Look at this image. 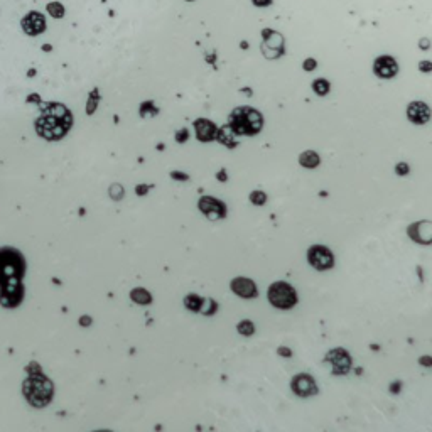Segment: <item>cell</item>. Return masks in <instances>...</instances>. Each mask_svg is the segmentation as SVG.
<instances>
[{"instance_id":"cell-1","label":"cell","mask_w":432,"mask_h":432,"mask_svg":"<svg viewBox=\"0 0 432 432\" xmlns=\"http://www.w3.org/2000/svg\"><path fill=\"white\" fill-rule=\"evenodd\" d=\"M71 125V115L61 105H51L42 118L38 120L39 134L46 139H59L66 134Z\"/></svg>"},{"instance_id":"cell-2","label":"cell","mask_w":432,"mask_h":432,"mask_svg":"<svg viewBox=\"0 0 432 432\" xmlns=\"http://www.w3.org/2000/svg\"><path fill=\"white\" fill-rule=\"evenodd\" d=\"M228 122V127L235 132V135H255L260 132L264 118L255 108L240 107L232 112Z\"/></svg>"},{"instance_id":"cell-3","label":"cell","mask_w":432,"mask_h":432,"mask_svg":"<svg viewBox=\"0 0 432 432\" xmlns=\"http://www.w3.org/2000/svg\"><path fill=\"white\" fill-rule=\"evenodd\" d=\"M267 299L272 304V308L280 309V311H289L296 308L299 302V296L294 289V285H290L289 282L278 280L274 282L267 290Z\"/></svg>"},{"instance_id":"cell-4","label":"cell","mask_w":432,"mask_h":432,"mask_svg":"<svg viewBox=\"0 0 432 432\" xmlns=\"http://www.w3.org/2000/svg\"><path fill=\"white\" fill-rule=\"evenodd\" d=\"M306 257H308L311 267L319 270V272L331 270L334 267V262H336L334 253L331 252V248L326 247V245H311Z\"/></svg>"},{"instance_id":"cell-5","label":"cell","mask_w":432,"mask_h":432,"mask_svg":"<svg viewBox=\"0 0 432 432\" xmlns=\"http://www.w3.org/2000/svg\"><path fill=\"white\" fill-rule=\"evenodd\" d=\"M197 208L209 221H221L227 218V204L213 196H203L197 201Z\"/></svg>"},{"instance_id":"cell-6","label":"cell","mask_w":432,"mask_h":432,"mask_svg":"<svg viewBox=\"0 0 432 432\" xmlns=\"http://www.w3.org/2000/svg\"><path fill=\"white\" fill-rule=\"evenodd\" d=\"M326 361L329 363L331 370L334 375H348L353 368V360L351 354L343 348H334L326 354Z\"/></svg>"},{"instance_id":"cell-7","label":"cell","mask_w":432,"mask_h":432,"mask_svg":"<svg viewBox=\"0 0 432 432\" xmlns=\"http://www.w3.org/2000/svg\"><path fill=\"white\" fill-rule=\"evenodd\" d=\"M290 390L301 398H308L317 395V383L309 373H299L290 380Z\"/></svg>"},{"instance_id":"cell-8","label":"cell","mask_w":432,"mask_h":432,"mask_svg":"<svg viewBox=\"0 0 432 432\" xmlns=\"http://www.w3.org/2000/svg\"><path fill=\"white\" fill-rule=\"evenodd\" d=\"M26 395H29L32 403H36V398H39L38 405H44L51 397V383L44 382L41 377L31 378L29 383L26 382Z\"/></svg>"},{"instance_id":"cell-9","label":"cell","mask_w":432,"mask_h":432,"mask_svg":"<svg viewBox=\"0 0 432 432\" xmlns=\"http://www.w3.org/2000/svg\"><path fill=\"white\" fill-rule=\"evenodd\" d=\"M407 235L412 241L419 245H431L432 243V221L422 220L415 221L407 228Z\"/></svg>"},{"instance_id":"cell-10","label":"cell","mask_w":432,"mask_h":432,"mask_svg":"<svg viewBox=\"0 0 432 432\" xmlns=\"http://www.w3.org/2000/svg\"><path fill=\"white\" fill-rule=\"evenodd\" d=\"M230 289H232V292L235 294V296L241 297V299H255L258 296V287L255 284V280H252V278L248 277H235L232 278V282H230Z\"/></svg>"},{"instance_id":"cell-11","label":"cell","mask_w":432,"mask_h":432,"mask_svg":"<svg viewBox=\"0 0 432 432\" xmlns=\"http://www.w3.org/2000/svg\"><path fill=\"white\" fill-rule=\"evenodd\" d=\"M264 36V42H262V51L267 58H277V56H282L284 52V41H282V36L275 34L274 31H264L262 32Z\"/></svg>"},{"instance_id":"cell-12","label":"cell","mask_w":432,"mask_h":432,"mask_svg":"<svg viewBox=\"0 0 432 432\" xmlns=\"http://www.w3.org/2000/svg\"><path fill=\"white\" fill-rule=\"evenodd\" d=\"M373 71L378 78H392V76L397 75L398 64L390 56H380L373 64Z\"/></svg>"},{"instance_id":"cell-13","label":"cell","mask_w":432,"mask_h":432,"mask_svg":"<svg viewBox=\"0 0 432 432\" xmlns=\"http://www.w3.org/2000/svg\"><path fill=\"white\" fill-rule=\"evenodd\" d=\"M407 117H409L412 123H417V125L427 123L431 118V108L422 102H414L407 108Z\"/></svg>"},{"instance_id":"cell-14","label":"cell","mask_w":432,"mask_h":432,"mask_svg":"<svg viewBox=\"0 0 432 432\" xmlns=\"http://www.w3.org/2000/svg\"><path fill=\"white\" fill-rule=\"evenodd\" d=\"M195 132H196V137L201 140V142H209V140L216 139V125L213 122L206 118H199L195 122Z\"/></svg>"},{"instance_id":"cell-15","label":"cell","mask_w":432,"mask_h":432,"mask_svg":"<svg viewBox=\"0 0 432 432\" xmlns=\"http://www.w3.org/2000/svg\"><path fill=\"white\" fill-rule=\"evenodd\" d=\"M22 27H24V32H27L29 36H36V34H39V32L44 31L46 21H44V17L41 14H38V12H31V14H27V17L22 19Z\"/></svg>"},{"instance_id":"cell-16","label":"cell","mask_w":432,"mask_h":432,"mask_svg":"<svg viewBox=\"0 0 432 432\" xmlns=\"http://www.w3.org/2000/svg\"><path fill=\"white\" fill-rule=\"evenodd\" d=\"M216 140L220 144L227 145L228 149H233L236 145V135L230 127H223L216 132Z\"/></svg>"},{"instance_id":"cell-17","label":"cell","mask_w":432,"mask_h":432,"mask_svg":"<svg viewBox=\"0 0 432 432\" xmlns=\"http://www.w3.org/2000/svg\"><path fill=\"white\" fill-rule=\"evenodd\" d=\"M319 162H321V159H319V156L314 151H306V152H302V154L299 156V164H301L302 167H306V169L317 167Z\"/></svg>"},{"instance_id":"cell-18","label":"cell","mask_w":432,"mask_h":432,"mask_svg":"<svg viewBox=\"0 0 432 432\" xmlns=\"http://www.w3.org/2000/svg\"><path fill=\"white\" fill-rule=\"evenodd\" d=\"M218 311V302L215 299H208V297H203V304H201V309H199V314H203L206 317H211L215 316Z\"/></svg>"},{"instance_id":"cell-19","label":"cell","mask_w":432,"mask_h":432,"mask_svg":"<svg viewBox=\"0 0 432 432\" xmlns=\"http://www.w3.org/2000/svg\"><path fill=\"white\" fill-rule=\"evenodd\" d=\"M130 297H132V301H135L137 304H140V306H147L152 302V296L145 289H134L130 294Z\"/></svg>"},{"instance_id":"cell-20","label":"cell","mask_w":432,"mask_h":432,"mask_svg":"<svg viewBox=\"0 0 432 432\" xmlns=\"http://www.w3.org/2000/svg\"><path fill=\"white\" fill-rule=\"evenodd\" d=\"M201 304H203V297L197 296V294H189V296L184 297V306L186 309L193 311V313H199Z\"/></svg>"},{"instance_id":"cell-21","label":"cell","mask_w":432,"mask_h":432,"mask_svg":"<svg viewBox=\"0 0 432 432\" xmlns=\"http://www.w3.org/2000/svg\"><path fill=\"white\" fill-rule=\"evenodd\" d=\"M236 331L241 336H253V334H255V324H253V321H250V319H241L236 324Z\"/></svg>"},{"instance_id":"cell-22","label":"cell","mask_w":432,"mask_h":432,"mask_svg":"<svg viewBox=\"0 0 432 432\" xmlns=\"http://www.w3.org/2000/svg\"><path fill=\"white\" fill-rule=\"evenodd\" d=\"M248 197H250V203L255 204V206H264L265 203H267V195H265L264 191H258V189L250 193Z\"/></svg>"},{"instance_id":"cell-23","label":"cell","mask_w":432,"mask_h":432,"mask_svg":"<svg viewBox=\"0 0 432 432\" xmlns=\"http://www.w3.org/2000/svg\"><path fill=\"white\" fill-rule=\"evenodd\" d=\"M313 90L316 91L319 96H324L326 93L329 91V83L326 81V79H316V81L313 83Z\"/></svg>"},{"instance_id":"cell-24","label":"cell","mask_w":432,"mask_h":432,"mask_svg":"<svg viewBox=\"0 0 432 432\" xmlns=\"http://www.w3.org/2000/svg\"><path fill=\"white\" fill-rule=\"evenodd\" d=\"M47 12H49L52 17H63L64 9H63V5L59 2H51L49 5H47Z\"/></svg>"},{"instance_id":"cell-25","label":"cell","mask_w":432,"mask_h":432,"mask_svg":"<svg viewBox=\"0 0 432 432\" xmlns=\"http://www.w3.org/2000/svg\"><path fill=\"white\" fill-rule=\"evenodd\" d=\"M395 172H397L398 176H407L410 172V167L407 162H398L397 165H395Z\"/></svg>"},{"instance_id":"cell-26","label":"cell","mask_w":432,"mask_h":432,"mask_svg":"<svg viewBox=\"0 0 432 432\" xmlns=\"http://www.w3.org/2000/svg\"><path fill=\"white\" fill-rule=\"evenodd\" d=\"M277 354L278 356H282V358H285V360H287V358H292V350L289 348V346H278L277 348Z\"/></svg>"},{"instance_id":"cell-27","label":"cell","mask_w":432,"mask_h":432,"mask_svg":"<svg viewBox=\"0 0 432 432\" xmlns=\"http://www.w3.org/2000/svg\"><path fill=\"white\" fill-rule=\"evenodd\" d=\"M110 195H112V197H114V199H120V197L123 196V188H122V186H118V184L112 186Z\"/></svg>"},{"instance_id":"cell-28","label":"cell","mask_w":432,"mask_h":432,"mask_svg":"<svg viewBox=\"0 0 432 432\" xmlns=\"http://www.w3.org/2000/svg\"><path fill=\"white\" fill-rule=\"evenodd\" d=\"M419 365L426 366V368H432V356L431 354H424V356L419 358Z\"/></svg>"},{"instance_id":"cell-29","label":"cell","mask_w":432,"mask_h":432,"mask_svg":"<svg viewBox=\"0 0 432 432\" xmlns=\"http://www.w3.org/2000/svg\"><path fill=\"white\" fill-rule=\"evenodd\" d=\"M176 140L177 142H186V140H188V130H186V128H183V130H179L176 134Z\"/></svg>"},{"instance_id":"cell-30","label":"cell","mask_w":432,"mask_h":432,"mask_svg":"<svg viewBox=\"0 0 432 432\" xmlns=\"http://www.w3.org/2000/svg\"><path fill=\"white\" fill-rule=\"evenodd\" d=\"M171 177L172 179H177V181H188L189 179L188 174H184V172H177V171L171 172Z\"/></svg>"},{"instance_id":"cell-31","label":"cell","mask_w":432,"mask_h":432,"mask_svg":"<svg viewBox=\"0 0 432 432\" xmlns=\"http://www.w3.org/2000/svg\"><path fill=\"white\" fill-rule=\"evenodd\" d=\"M316 66H317V63L314 61V59H306V61H304V70L306 71H313Z\"/></svg>"},{"instance_id":"cell-32","label":"cell","mask_w":432,"mask_h":432,"mask_svg":"<svg viewBox=\"0 0 432 432\" xmlns=\"http://www.w3.org/2000/svg\"><path fill=\"white\" fill-rule=\"evenodd\" d=\"M400 389H402V383L400 382H393L389 387V390L392 392V393H398V392H400Z\"/></svg>"},{"instance_id":"cell-33","label":"cell","mask_w":432,"mask_h":432,"mask_svg":"<svg viewBox=\"0 0 432 432\" xmlns=\"http://www.w3.org/2000/svg\"><path fill=\"white\" fill-rule=\"evenodd\" d=\"M419 68H421V71H432V63H429V61H421L419 63Z\"/></svg>"},{"instance_id":"cell-34","label":"cell","mask_w":432,"mask_h":432,"mask_svg":"<svg viewBox=\"0 0 432 432\" xmlns=\"http://www.w3.org/2000/svg\"><path fill=\"white\" fill-rule=\"evenodd\" d=\"M252 2L255 3L257 7H264V5H270L272 0H252Z\"/></svg>"},{"instance_id":"cell-35","label":"cell","mask_w":432,"mask_h":432,"mask_svg":"<svg viewBox=\"0 0 432 432\" xmlns=\"http://www.w3.org/2000/svg\"><path fill=\"white\" fill-rule=\"evenodd\" d=\"M216 177H218V181H223V183H225V181L228 179L227 171H225V169H223V171H220V172H218V174H216Z\"/></svg>"},{"instance_id":"cell-36","label":"cell","mask_w":432,"mask_h":432,"mask_svg":"<svg viewBox=\"0 0 432 432\" xmlns=\"http://www.w3.org/2000/svg\"><path fill=\"white\" fill-rule=\"evenodd\" d=\"M147 191H149V186H139V188H137V193H139V195H145Z\"/></svg>"},{"instance_id":"cell-37","label":"cell","mask_w":432,"mask_h":432,"mask_svg":"<svg viewBox=\"0 0 432 432\" xmlns=\"http://www.w3.org/2000/svg\"><path fill=\"white\" fill-rule=\"evenodd\" d=\"M91 322V319L88 317V316H84L83 319H79V324H83V326H88Z\"/></svg>"},{"instance_id":"cell-38","label":"cell","mask_w":432,"mask_h":432,"mask_svg":"<svg viewBox=\"0 0 432 432\" xmlns=\"http://www.w3.org/2000/svg\"><path fill=\"white\" fill-rule=\"evenodd\" d=\"M429 46H431V42L427 41V39H422V41H421V47H422V49H427Z\"/></svg>"},{"instance_id":"cell-39","label":"cell","mask_w":432,"mask_h":432,"mask_svg":"<svg viewBox=\"0 0 432 432\" xmlns=\"http://www.w3.org/2000/svg\"><path fill=\"white\" fill-rule=\"evenodd\" d=\"M188 2H191V0H188Z\"/></svg>"}]
</instances>
